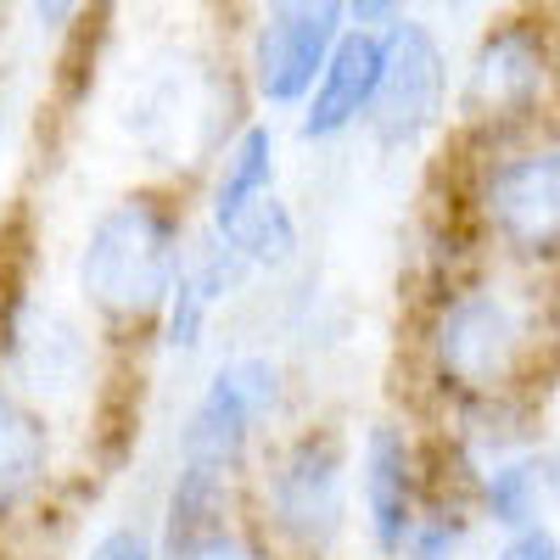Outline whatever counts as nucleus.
<instances>
[{
	"label": "nucleus",
	"instance_id": "nucleus-1",
	"mask_svg": "<svg viewBox=\"0 0 560 560\" xmlns=\"http://www.w3.org/2000/svg\"><path fill=\"white\" fill-rule=\"evenodd\" d=\"M185 258H191L185 208L163 191H129L90 219L73 258V287L102 325L135 331V325L163 319Z\"/></svg>",
	"mask_w": 560,
	"mask_h": 560
},
{
	"label": "nucleus",
	"instance_id": "nucleus-2",
	"mask_svg": "<svg viewBox=\"0 0 560 560\" xmlns=\"http://www.w3.org/2000/svg\"><path fill=\"white\" fill-rule=\"evenodd\" d=\"M258 527L287 560H331L348 544L353 459L331 427H303L264 454Z\"/></svg>",
	"mask_w": 560,
	"mask_h": 560
},
{
	"label": "nucleus",
	"instance_id": "nucleus-3",
	"mask_svg": "<svg viewBox=\"0 0 560 560\" xmlns=\"http://www.w3.org/2000/svg\"><path fill=\"white\" fill-rule=\"evenodd\" d=\"M427 370L432 382L459 398L510 393L533 359V314L504 287H448V298L427 319Z\"/></svg>",
	"mask_w": 560,
	"mask_h": 560
},
{
	"label": "nucleus",
	"instance_id": "nucleus-4",
	"mask_svg": "<svg viewBox=\"0 0 560 560\" xmlns=\"http://www.w3.org/2000/svg\"><path fill=\"white\" fill-rule=\"evenodd\" d=\"M555 79H560V51H555L549 23L527 18V12L493 18L477 34L471 57H465V73H459V90H454V113L477 135L527 129L549 107Z\"/></svg>",
	"mask_w": 560,
	"mask_h": 560
},
{
	"label": "nucleus",
	"instance_id": "nucleus-5",
	"mask_svg": "<svg viewBox=\"0 0 560 560\" xmlns=\"http://www.w3.org/2000/svg\"><path fill=\"white\" fill-rule=\"evenodd\" d=\"M287 409V370L269 353H230L202 382L191 415L179 427V459H208L224 471H247L258 438Z\"/></svg>",
	"mask_w": 560,
	"mask_h": 560
},
{
	"label": "nucleus",
	"instance_id": "nucleus-6",
	"mask_svg": "<svg viewBox=\"0 0 560 560\" xmlns=\"http://www.w3.org/2000/svg\"><path fill=\"white\" fill-rule=\"evenodd\" d=\"M382 34H387V62H382V90H376L364 135L382 152L404 158V152H420L443 129L448 96H454V62L432 18L404 12Z\"/></svg>",
	"mask_w": 560,
	"mask_h": 560
},
{
	"label": "nucleus",
	"instance_id": "nucleus-7",
	"mask_svg": "<svg viewBox=\"0 0 560 560\" xmlns=\"http://www.w3.org/2000/svg\"><path fill=\"white\" fill-rule=\"evenodd\" d=\"M353 28L348 0H287L258 12L247 34V90L264 113H298L337 39Z\"/></svg>",
	"mask_w": 560,
	"mask_h": 560
},
{
	"label": "nucleus",
	"instance_id": "nucleus-8",
	"mask_svg": "<svg viewBox=\"0 0 560 560\" xmlns=\"http://www.w3.org/2000/svg\"><path fill=\"white\" fill-rule=\"evenodd\" d=\"M477 219L510 258H560V140L499 152L477 174Z\"/></svg>",
	"mask_w": 560,
	"mask_h": 560
},
{
	"label": "nucleus",
	"instance_id": "nucleus-9",
	"mask_svg": "<svg viewBox=\"0 0 560 560\" xmlns=\"http://www.w3.org/2000/svg\"><path fill=\"white\" fill-rule=\"evenodd\" d=\"M359 522L376 560H404L415 516L427 504V454L404 420H370L359 438Z\"/></svg>",
	"mask_w": 560,
	"mask_h": 560
},
{
	"label": "nucleus",
	"instance_id": "nucleus-10",
	"mask_svg": "<svg viewBox=\"0 0 560 560\" xmlns=\"http://www.w3.org/2000/svg\"><path fill=\"white\" fill-rule=\"evenodd\" d=\"M382 62H387V34L353 23L337 39L325 73L314 79L308 102L298 107V140H308V147H337V140L359 135L370 124V107H376Z\"/></svg>",
	"mask_w": 560,
	"mask_h": 560
},
{
	"label": "nucleus",
	"instance_id": "nucleus-11",
	"mask_svg": "<svg viewBox=\"0 0 560 560\" xmlns=\"http://www.w3.org/2000/svg\"><path fill=\"white\" fill-rule=\"evenodd\" d=\"M0 376H12L34 398H62L90 376V337L57 308L12 298L0 314Z\"/></svg>",
	"mask_w": 560,
	"mask_h": 560
},
{
	"label": "nucleus",
	"instance_id": "nucleus-12",
	"mask_svg": "<svg viewBox=\"0 0 560 560\" xmlns=\"http://www.w3.org/2000/svg\"><path fill=\"white\" fill-rule=\"evenodd\" d=\"M247 275H253L247 258L230 247L219 230L197 236V242H191V258H185L174 292H168V303H163V319H158L163 348H168L174 359L202 353V342H208V331H213V314L247 287Z\"/></svg>",
	"mask_w": 560,
	"mask_h": 560
},
{
	"label": "nucleus",
	"instance_id": "nucleus-13",
	"mask_svg": "<svg viewBox=\"0 0 560 560\" xmlns=\"http://www.w3.org/2000/svg\"><path fill=\"white\" fill-rule=\"evenodd\" d=\"M471 504L499 533H522V527L549 522V510L560 504V459L549 448L527 443V448H510V454L477 465Z\"/></svg>",
	"mask_w": 560,
	"mask_h": 560
},
{
	"label": "nucleus",
	"instance_id": "nucleus-14",
	"mask_svg": "<svg viewBox=\"0 0 560 560\" xmlns=\"http://www.w3.org/2000/svg\"><path fill=\"white\" fill-rule=\"evenodd\" d=\"M45 482H51V420L18 382L0 376V522L23 516Z\"/></svg>",
	"mask_w": 560,
	"mask_h": 560
},
{
	"label": "nucleus",
	"instance_id": "nucleus-15",
	"mask_svg": "<svg viewBox=\"0 0 560 560\" xmlns=\"http://www.w3.org/2000/svg\"><path fill=\"white\" fill-rule=\"evenodd\" d=\"M236 477L242 471H224V465H208V459H179L174 465V482L163 493V522H158L163 560H179L208 533L236 522L230 516V510H236Z\"/></svg>",
	"mask_w": 560,
	"mask_h": 560
},
{
	"label": "nucleus",
	"instance_id": "nucleus-16",
	"mask_svg": "<svg viewBox=\"0 0 560 560\" xmlns=\"http://www.w3.org/2000/svg\"><path fill=\"white\" fill-rule=\"evenodd\" d=\"M280 179V135L269 118H247L236 135L224 140V152L213 163V185H208V230H224L242 208H253L258 197L275 191Z\"/></svg>",
	"mask_w": 560,
	"mask_h": 560
},
{
	"label": "nucleus",
	"instance_id": "nucleus-17",
	"mask_svg": "<svg viewBox=\"0 0 560 560\" xmlns=\"http://www.w3.org/2000/svg\"><path fill=\"white\" fill-rule=\"evenodd\" d=\"M219 236L247 258L253 275H280V269H292L303 258V224H298V213L287 208L280 191H269L253 208H242Z\"/></svg>",
	"mask_w": 560,
	"mask_h": 560
},
{
	"label": "nucleus",
	"instance_id": "nucleus-18",
	"mask_svg": "<svg viewBox=\"0 0 560 560\" xmlns=\"http://www.w3.org/2000/svg\"><path fill=\"white\" fill-rule=\"evenodd\" d=\"M477 504L471 499H438L427 493V504H420L415 516V533L404 544V560H459L465 549H471V533H477Z\"/></svg>",
	"mask_w": 560,
	"mask_h": 560
},
{
	"label": "nucleus",
	"instance_id": "nucleus-19",
	"mask_svg": "<svg viewBox=\"0 0 560 560\" xmlns=\"http://www.w3.org/2000/svg\"><path fill=\"white\" fill-rule=\"evenodd\" d=\"M179 560H280V549L269 538H253V533H242L236 522H230V527L208 533L197 549H185Z\"/></svg>",
	"mask_w": 560,
	"mask_h": 560
},
{
	"label": "nucleus",
	"instance_id": "nucleus-20",
	"mask_svg": "<svg viewBox=\"0 0 560 560\" xmlns=\"http://www.w3.org/2000/svg\"><path fill=\"white\" fill-rule=\"evenodd\" d=\"M79 560H163V544H158V533L124 522V527H107Z\"/></svg>",
	"mask_w": 560,
	"mask_h": 560
},
{
	"label": "nucleus",
	"instance_id": "nucleus-21",
	"mask_svg": "<svg viewBox=\"0 0 560 560\" xmlns=\"http://www.w3.org/2000/svg\"><path fill=\"white\" fill-rule=\"evenodd\" d=\"M493 560H560V533L549 522L538 527H522V533H504Z\"/></svg>",
	"mask_w": 560,
	"mask_h": 560
},
{
	"label": "nucleus",
	"instance_id": "nucleus-22",
	"mask_svg": "<svg viewBox=\"0 0 560 560\" xmlns=\"http://www.w3.org/2000/svg\"><path fill=\"white\" fill-rule=\"evenodd\" d=\"M90 0H28V23L39 34H68L79 18H84Z\"/></svg>",
	"mask_w": 560,
	"mask_h": 560
},
{
	"label": "nucleus",
	"instance_id": "nucleus-23",
	"mask_svg": "<svg viewBox=\"0 0 560 560\" xmlns=\"http://www.w3.org/2000/svg\"><path fill=\"white\" fill-rule=\"evenodd\" d=\"M409 12V0H348V18L359 23V28H387V23H398Z\"/></svg>",
	"mask_w": 560,
	"mask_h": 560
},
{
	"label": "nucleus",
	"instance_id": "nucleus-24",
	"mask_svg": "<svg viewBox=\"0 0 560 560\" xmlns=\"http://www.w3.org/2000/svg\"><path fill=\"white\" fill-rule=\"evenodd\" d=\"M443 7H448V18H465V12L477 7V0H443Z\"/></svg>",
	"mask_w": 560,
	"mask_h": 560
},
{
	"label": "nucleus",
	"instance_id": "nucleus-25",
	"mask_svg": "<svg viewBox=\"0 0 560 560\" xmlns=\"http://www.w3.org/2000/svg\"><path fill=\"white\" fill-rule=\"evenodd\" d=\"M269 7H287V0H258V12H269Z\"/></svg>",
	"mask_w": 560,
	"mask_h": 560
}]
</instances>
